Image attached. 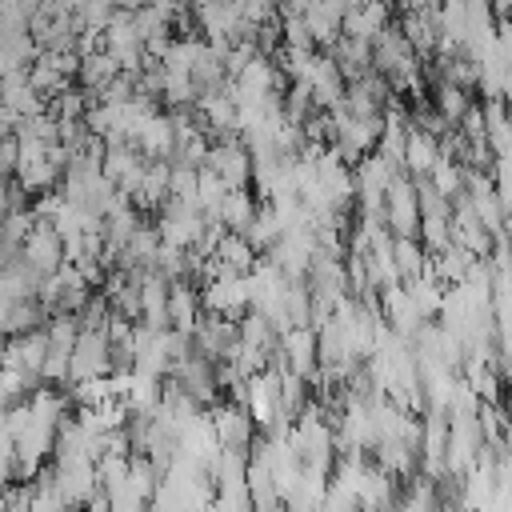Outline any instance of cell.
Listing matches in <instances>:
<instances>
[{
    "label": "cell",
    "mask_w": 512,
    "mask_h": 512,
    "mask_svg": "<svg viewBox=\"0 0 512 512\" xmlns=\"http://www.w3.org/2000/svg\"><path fill=\"white\" fill-rule=\"evenodd\" d=\"M112 372V340H108V320L100 324H80L76 348H72V368H68V384L80 380H100Z\"/></svg>",
    "instance_id": "1"
},
{
    "label": "cell",
    "mask_w": 512,
    "mask_h": 512,
    "mask_svg": "<svg viewBox=\"0 0 512 512\" xmlns=\"http://www.w3.org/2000/svg\"><path fill=\"white\" fill-rule=\"evenodd\" d=\"M204 228H208V216H204L196 204H184V200H172V196H168V204H164L160 216H156L160 244L180 248V252H192V248L200 244Z\"/></svg>",
    "instance_id": "2"
},
{
    "label": "cell",
    "mask_w": 512,
    "mask_h": 512,
    "mask_svg": "<svg viewBox=\"0 0 512 512\" xmlns=\"http://www.w3.org/2000/svg\"><path fill=\"white\" fill-rule=\"evenodd\" d=\"M384 224L392 236H420V200L408 176H396L384 192Z\"/></svg>",
    "instance_id": "3"
},
{
    "label": "cell",
    "mask_w": 512,
    "mask_h": 512,
    "mask_svg": "<svg viewBox=\"0 0 512 512\" xmlns=\"http://www.w3.org/2000/svg\"><path fill=\"white\" fill-rule=\"evenodd\" d=\"M20 256H24V264L36 272V276H56L68 260H64V240H60V232L48 224V220H36L32 224V232H28V240H24V248H20Z\"/></svg>",
    "instance_id": "4"
},
{
    "label": "cell",
    "mask_w": 512,
    "mask_h": 512,
    "mask_svg": "<svg viewBox=\"0 0 512 512\" xmlns=\"http://www.w3.org/2000/svg\"><path fill=\"white\" fill-rule=\"evenodd\" d=\"M52 484L60 488V496L72 508H88L92 496L100 492V476H96V464L92 460H56Z\"/></svg>",
    "instance_id": "5"
},
{
    "label": "cell",
    "mask_w": 512,
    "mask_h": 512,
    "mask_svg": "<svg viewBox=\"0 0 512 512\" xmlns=\"http://www.w3.org/2000/svg\"><path fill=\"white\" fill-rule=\"evenodd\" d=\"M212 428H216L220 448H228V452H248L252 440H256V420H252V412H248L244 404H236V400L212 408Z\"/></svg>",
    "instance_id": "6"
},
{
    "label": "cell",
    "mask_w": 512,
    "mask_h": 512,
    "mask_svg": "<svg viewBox=\"0 0 512 512\" xmlns=\"http://www.w3.org/2000/svg\"><path fill=\"white\" fill-rule=\"evenodd\" d=\"M200 300H204V308H208L212 316H224V320H236V316H244V312L252 308V304H248V284H244V276H232V272L212 276V280L204 284Z\"/></svg>",
    "instance_id": "7"
},
{
    "label": "cell",
    "mask_w": 512,
    "mask_h": 512,
    "mask_svg": "<svg viewBox=\"0 0 512 512\" xmlns=\"http://www.w3.org/2000/svg\"><path fill=\"white\" fill-rule=\"evenodd\" d=\"M204 168L212 176H220L228 188H248V180H252V152L240 140H220V144L208 148Z\"/></svg>",
    "instance_id": "8"
},
{
    "label": "cell",
    "mask_w": 512,
    "mask_h": 512,
    "mask_svg": "<svg viewBox=\"0 0 512 512\" xmlns=\"http://www.w3.org/2000/svg\"><path fill=\"white\" fill-rule=\"evenodd\" d=\"M40 304L52 308V312H76V308L88 304V280H84L72 264H64L56 276L44 280V288H40Z\"/></svg>",
    "instance_id": "9"
},
{
    "label": "cell",
    "mask_w": 512,
    "mask_h": 512,
    "mask_svg": "<svg viewBox=\"0 0 512 512\" xmlns=\"http://www.w3.org/2000/svg\"><path fill=\"white\" fill-rule=\"evenodd\" d=\"M236 340H240V328L232 324V320H224V316H200V324H196V332H192V348L204 356V360H228L232 356V348H236Z\"/></svg>",
    "instance_id": "10"
},
{
    "label": "cell",
    "mask_w": 512,
    "mask_h": 512,
    "mask_svg": "<svg viewBox=\"0 0 512 512\" xmlns=\"http://www.w3.org/2000/svg\"><path fill=\"white\" fill-rule=\"evenodd\" d=\"M304 88L312 92V104L316 108H324V112H332L336 104H344V72L336 68V60L332 56H312V68H308V76H304Z\"/></svg>",
    "instance_id": "11"
},
{
    "label": "cell",
    "mask_w": 512,
    "mask_h": 512,
    "mask_svg": "<svg viewBox=\"0 0 512 512\" xmlns=\"http://www.w3.org/2000/svg\"><path fill=\"white\" fill-rule=\"evenodd\" d=\"M44 360H48V328H32V332H20L4 344V368H16V372H28L40 380L44 372Z\"/></svg>",
    "instance_id": "12"
},
{
    "label": "cell",
    "mask_w": 512,
    "mask_h": 512,
    "mask_svg": "<svg viewBox=\"0 0 512 512\" xmlns=\"http://www.w3.org/2000/svg\"><path fill=\"white\" fill-rule=\"evenodd\" d=\"M380 316H384V324L396 332V336H416L428 320L420 316V308L412 304V296H408V288L404 284H396V288H384L380 292Z\"/></svg>",
    "instance_id": "13"
},
{
    "label": "cell",
    "mask_w": 512,
    "mask_h": 512,
    "mask_svg": "<svg viewBox=\"0 0 512 512\" xmlns=\"http://www.w3.org/2000/svg\"><path fill=\"white\" fill-rule=\"evenodd\" d=\"M172 376H176V384H180L192 400H200V404H212V400H216V392H220L216 368H212V360H204L200 352H188V356L172 368Z\"/></svg>",
    "instance_id": "14"
},
{
    "label": "cell",
    "mask_w": 512,
    "mask_h": 512,
    "mask_svg": "<svg viewBox=\"0 0 512 512\" xmlns=\"http://www.w3.org/2000/svg\"><path fill=\"white\" fill-rule=\"evenodd\" d=\"M388 80L380 72H364L356 76L348 88H344V108L352 116H384V104H388Z\"/></svg>",
    "instance_id": "15"
},
{
    "label": "cell",
    "mask_w": 512,
    "mask_h": 512,
    "mask_svg": "<svg viewBox=\"0 0 512 512\" xmlns=\"http://www.w3.org/2000/svg\"><path fill=\"white\" fill-rule=\"evenodd\" d=\"M132 148L144 156V160H168L172 164V152H176V120L172 116H148L132 140Z\"/></svg>",
    "instance_id": "16"
},
{
    "label": "cell",
    "mask_w": 512,
    "mask_h": 512,
    "mask_svg": "<svg viewBox=\"0 0 512 512\" xmlns=\"http://www.w3.org/2000/svg\"><path fill=\"white\" fill-rule=\"evenodd\" d=\"M208 260H212V276H220V272L248 276V272L256 268V248L248 244V236H240V232H224L220 244H216V252H212Z\"/></svg>",
    "instance_id": "17"
},
{
    "label": "cell",
    "mask_w": 512,
    "mask_h": 512,
    "mask_svg": "<svg viewBox=\"0 0 512 512\" xmlns=\"http://www.w3.org/2000/svg\"><path fill=\"white\" fill-rule=\"evenodd\" d=\"M180 456L212 468V460L220 456V440H216V428H212V416H196L184 432H180V444H176Z\"/></svg>",
    "instance_id": "18"
},
{
    "label": "cell",
    "mask_w": 512,
    "mask_h": 512,
    "mask_svg": "<svg viewBox=\"0 0 512 512\" xmlns=\"http://www.w3.org/2000/svg\"><path fill=\"white\" fill-rule=\"evenodd\" d=\"M200 308H204V300H200V292H196L188 280L168 284V324H172L176 332L192 336L196 324H200Z\"/></svg>",
    "instance_id": "19"
},
{
    "label": "cell",
    "mask_w": 512,
    "mask_h": 512,
    "mask_svg": "<svg viewBox=\"0 0 512 512\" xmlns=\"http://www.w3.org/2000/svg\"><path fill=\"white\" fill-rule=\"evenodd\" d=\"M256 200H252V192L248 188H228V196H224V204H220V212L212 216L216 224H224V232H248L252 228V220H256Z\"/></svg>",
    "instance_id": "20"
},
{
    "label": "cell",
    "mask_w": 512,
    "mask_h": 512,
    "mask_svg": "<svg viewBox=\"0 0 512 512\" xmlns=\"http://www.w3.org/2000/svg\"><path fill=\"white\" fill-rule=\"evenodd\" d=\"M484 140L492 156H508L512 152V108L504 100H488L484 104Z\"/></svg>",
    "instance_id": "21"
},
{
    "label": "cell",
    "mask_w": 512,
    "mask_h": 512,
    "mask_svg": "<svg viewBox=\"0 0 512 512\" xmlns=\"http://www.w3.org/2000/svg\"><path fill=\"white\" fill-rule=\"evenodd\" d=\"M76 76H80V84H84L88 92H96V96H100L116 76H124V68L116 64V56H112V52L96 48V52L80 56V72H76Z\"/></svg>",
    "instance_id": "22"
},
{
    "label": "cell",
    "mask_w": 512,
    "mask_h": 512,
    "mask_svg": "<svg viewBox=\"0 0 512 512\" xmlns=\"http://www.w3.org/2000/svg\"><path fill=\"white\" fill-rule=\"evenodd\" d=\"M440 160V140L424 128H408V140H404V168L412 176H428L432 164Z\"/></svg>",
    "instance_id": "23"
},
{
    "label": "cell",
    "mask_w": 512,
    "mask_h": 512,
    "mask_svg": "<svg viewBox=\"0 0 512 512\" xmlns=\"http://www.w3.org/2000/svg\"><path fill=\"white\" fill-rule=\"evenodd\" d=\"M332 60H336V68L344 72V76H364V72H376L372 68V44L368 40H352V36H340L336 44H332Z\"/></svg>",
    "instance_id": "24"
},
{
    "label": "cell",
    "mask_w": 512,
    "mask_h": 512,
    "mask_svg": "<svg viewBox=\"0 0 512 512\" xmlns=\"http://www.w3.org/2000/svg\"><path fill=\"white\" fill-rule=\"evenodd\" d=\"M244 236H248V244H252L256 252H272V248L284 240V220H280V212H276L272 204H264Z\"/></svg>",
    "instance_id": "25"
},
{
    "label": "cell",
    "mask_w": 512,
    "mask_h": 512,
    "mask_svg": "<svg viewBox=\"0 0 512 512\" xmlns=\"http://www.w3.org/2000/svg\"><path fill=\"white\" fill-rule=\"evenodd\" d=\"M392 260H396V272H400V284L408 280H420L428 272V260H424V244L416 236H396L392 244Z\"/></svg>",
    "instance_id": "26"
},
{
    "label": "cell",
    "mask_w": 512,
    "mask_h": 512,
    "mask_svg": "<svg viewBox=\"0 0 512 512\" xmlns=\"http://www.w3.org/2000/svg\"><path fill=\"white\" fill-rule=\"evenodd\" d=\"M464 164L460 160H452V156H444L440 152V160L432 164V172H428V184L440 192V196H448V200H460L464 196Z\"/></svg>",
    "instance_id": "27"
},
{
    "label": "cell",
    "mask_w": 512,
    "mask_h": 512,
    "mask_svg": "<svg viewBox=\"0 0 512 512\" xmlns=\"http://www.w3.org/2000/svg\"><path fill=\"white\" fill-rule=\"evenodd\" d=\"M468 108H472L468 88H460V84H440V92H436V116H444L448 124H460V120L468 116Z\"/></svg>",
    "instance_id": "28"
},
{
    "label": "cell",
    "mask_w": 512,
    "mask_h": 512,
    "mask_svg": "<svg viewBox=\"0 0 512 512\" xmlns=\"http://www.w3.org/2000/svg\"><path fill=\"white\" fill-rule=\"evenodd\" d=\"M28 512H76V508L60 496V488L52 484V472H40V480L32 484V504H28Z\"/></svg>",
    "instance_id": "29"
},
{
    "label": "cell",
    "mask_w": 512,
    "mask_h": 512,
    "mask_svg": "<svg viewBox=\"0 0 512 512\" xmlns=\"http://www.w3.org/2000/svg\"><path fill=\"white\" fill-rule=\"evenodd\" d=\"M116 4H120V0H84V4H80V12H76V16H80V24H84V32H104V28L120 16V12H116Z\"/></svg>",
    "instance_id": "30"
},
{
    "label": "cell",
    "mask_w": 512,
    "mask_h": 512,
    "mask_svg": "<svg viewBox=\"0 0 512 512\" xmlns=\"http://www.w3.org/2000/svg\"><path fill=\"white\" fill-rule=\"evenodd\" d=\"M88 116V100L80 88H64L60 96H52V120H84Z\"/></svg>",
    "instance_id": "31"
},
{
    "label": "cell",
    "mask_w": 512,
    "mask_h": 512,
    "mask_svg": "<svg viewBox=\"0 0 512 512\" xmlns=\"http://www.w3.org/2000/svg\"><path fill=\"white\" fill-rule=\"evenodd\" d=\"M40 316H44V308H40L36 300H12V312H8V336L32 332Z\"/></svg>",
    "instance_id": "32"
},
{
    "label": "cell",
    "mask_w": 512,
    "mask_h": 512,
    "mask_svg": "<svg viewBox=\"0 0 512 512\" xmlns=\"http://www.w3.org/2000/svg\"><path fill=\"white\" fill-rule=\"evenodd\" d=\"M280 32H284V48H312L316 44L312 32H308V24H304V16H284Z\"/></svg>",
    "instance_id": "33"
},
{
    "label": "cell",
    "mask_w": 512,
    "mask_h": 512,
    "mask_svg": "<svg viewBox=\"0 0 512 512\" xmlns=\"http://www.w3.org/2000/svg\"><path fill=\"white\" fill-rule=\"evenodd\" d=\"M16 164H20V140L16 136H0V176L16 172Z\"/></svg>",
    "instance_id": "34"
},
{
    "label": "cell",
    "mask_w": 512,
    "mask_h": 512,
    "mask_svg": "<svg viewBox=\"0 0 512 512\" xmlns=\"http://www.w3.org/2000/svg\"><path fill=\"white\" fill-rule=\"evenodd\" d=\"M12 476H16V456H0V500H4V492L12 484Z\"/></svg>",
    "instance_id": "35"
},
{
    "label": "cell",
    "mask_w": 512,
    "mask_h": 512,
    "mask_svg": "<svg viewBox=\"0 0 512 512\" xmlns=\"http://www.w3.org/2000/svg\"><path fill=\"white\" fill-rule=\"evenodd\" d=\"M8 196H12V188H8L4 176H0V216H8Z\"/></svg>",
    "instance_id": "36"
},
{
    "label": "cell",
    "mask_w": 512,
    "mask_h": 512,
    "mask_svg": "<svg viewBox=\"0 0 512 512\" xmlns=\"http://www.w3.org/2000/svg\"><path fill=\"white\" fill-rule=\"evenodd\" d=\"M148 4H152V8H164V12H176L184 0H148Z\"/></svg>",
    "instance_id": "37"
}]
</instances>
